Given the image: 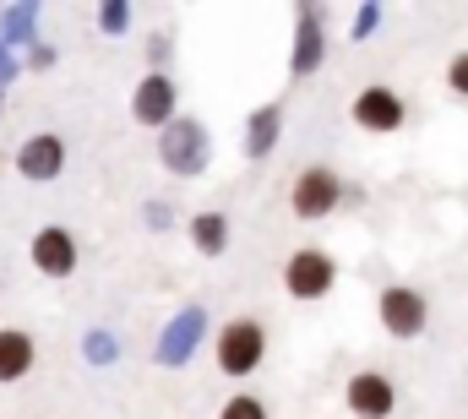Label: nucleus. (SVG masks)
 <instances>
[{"instance_id":"1","label":"nucleus","mask_w":468,"mask_h":419,"mask_svg":"<svg viewBox=\"0 0 468 419\" xmlns=\"http://www.w3.org/2000/svg\"><path fill=\"white\" fill-rule=\"evenodd\" d=\"M261 354H267L261 321L239 316V321H229V327L218 332V371H224V376H250V371L261 365Z\"/></svg>"},{"instance_id":"2","label":"nucleus","mask_w":468,"mask_h":419,"mask_svg":"<svg viewBox=\"0 0 468 419\" xmlns=\"http://www.w3.org/2000/svg\"><path fill=\"white\" fill-rule=\"evenodd\" d=\"M283 284H289L294 300H322V295L338 284V267H333V256H327L322 245H300V251L289 256V267H283Z\"/></svg>"},{"instance_id":"3","label":"nucleus","mask_w":468,"mask_h":419,"mask_svg":"<svg viewBox=\"0 0 468 419\" xmlns=\"http://www.w3.org/2000/svg\"><path fill=\"white\" fill-rule=\"evenodd\" d=\"M338 197H344V180H338V169H327V164H311V169L294 180V191H289V208H294V218H327V212L338 208Z\"/></svg>"},{"instance_id":"4","label":"nucleus","mask_w":468,"mask_h":419,"mask_svg":"<svg viewBox=\"0 0 468 419\" xmlns=\"http://www.w3.org/2000/svg\"><path fill=\"white\" fill-rule=\"evenodd\" d=\"M381 327L392 332V338H420L425 332V295L420 289H403V284H392V289H381Z\"/></svg>"},{"instance_id":"5","label":"nucleus","mask_w":468,"mask_h":419,"mask_svg":"<svg viewBox=\"0 0 468 419\" xmlns=\"http://www.w3.org/2000/svg\"><path fill=\"white\" fill-rule=\"evenodd\" d=\"M164 164H169L175 175H197V169L207 164V136H202L197 120H180V125L164 131Z\"/></svg>"},{"instance_id":"6","label":"nucleus","mask_w":468,"mask_h":419,"mask_svg":"<svg viewBox=\"0 0 468 419\" xmlns=\"http://www.w3.org/2000/svg\"><path fill=\"white\" fill-rule=\"evenodd\" d=\"M349 409L359 419H387L398 409V387L381 371H359V376H349Z\"/></svg>"},{"instance_id":"7","label":"nucleus","mask_w":468,"mask_h":419,"mask_svg":"<svg viewBox=\"0 0 468 419\" xmlns=\"http://www.w3.org/2000/svg\"><path fill=\"white\" fill-rule=\"evenodd\" d=\"M33 267L44 278H71L77 273V240L66 229H38L33 234Z\"/></svg>"},{"instance_id":"8","label":"nucleus","mask_w":468,"mask_h":419,"mask_svg":"<svg viewBox=\"0 0 468 419\" xmlns=\"http://www.w3.org/2000/svg\"><path fill=\"white\" fill-rule=\"evenodd\" d=\"M354 120H359L365 131H398V125H403V99H398L392 88H365V93L354 99Z\"/></svg>"},{"instance_id":"9","label":"nucleus","mask_w":468,"mask_h":419,"mask_svg":"<svg viewBox=\"0 0 468 419\" xmlns=\"http://www.w3.org/2000/svg\"><path fill=\"white\" fill-rule=\"evenodd\" d=\"M16 169H22L27 180H55V175L66 169V142H60V136H33V142L16 153Z\"/></svg>"},{"instance_id":"10","label":"nucleus","mask_w":468,"mask_h":419,"mask_svg":"<svg viewBox=\"0 0 468 419\" xmlns=\"http://www.w3.org/2000/svg\"><path fill=\"white\" fill-rule=\"evenodd\" d=\"M131 109H136V120H142V125H164V120H169V109H175V82H169V77H147V82L136 88Z\"/></svg>"},{"instance_id":"11","label":"nucleus","mask_w":468,"mask_h":419,"mask_svg":"<svg viewBox=\"0 0 468 419\" xmlns=\"http://www.w3.org/2000/svg\"><path fill=\"white\" fill-rule=\"evenodd\" d=\"M33 371V338L16 327H0V381H22Z\"/></svg>"},{"instance_id":"12","label":"nucleus","mask_w":468,"mask_h":419,"mask_svg":"<svg viewBox=\"0 0 468 419\" xmlns=\"http://www.w3.org/2000/svg\"><path fill=\"white\" fill-rule=\"evenodd\" d=\"M191 240H197L207 256H218V251H224V218H218V212H202V218L191 223Z\"/></svg>"},{"instance_id":"13","label":"nucleus","mask_w":468,"mask_h":419,"mask_svg":"<svg viewBox=\"0 0 468 419\" xmlns=\"http://www.w3.org/2000/svg\"><path fill=\"white\" fill-rule=\"evenodd\" d=\"M218 419H267V409H261L250 392H234L229 403H224V414H218Z\"/></svg>"},{"instance_id":"14","label":"nucleus","mask_w":468,"mask_h":419,"mask_svg":"<svg viewBox=\"0 0 468 419\" xmlns=\"http://www.w3.org/2000/svg\"><path fill=\"white\" fill-rule=\"evenodd\" d=\"M300 38H305V44H300V60H294V66L311 71V66H316V22H311V16L300 22Z\"/></svg>"},{"instance_id":"15","label":"nucleus","mask_w":468,"mask_h":419,"mask_svg":"<svg viewBox=\"0 0 468 419\" xmlns=\"http://www.w3.org/2000/svg\"><path fill=\"white\" fill-rule=\"evenodd\" d=\"M272 120H278V109H261V114H256V136H250V153H261V147H267V136H272Z\"/></svg>"},{"instance_id":"16","label":"nucleus","mask_w":468,"mask_h":419,"mask_svg":"<svg viewBox=\"0 0 468 419\" xmlns=\"http://www.w3.org/2000/svg\"><path fill=\"white\" fill-rule=\"evenodd\" d=\"M447 88H452V93H463V99H468V55H458V60L447 66Z\"/></svg>"}]
</instances>
